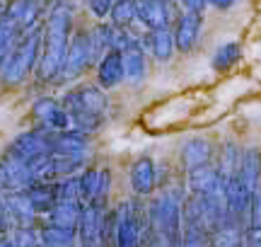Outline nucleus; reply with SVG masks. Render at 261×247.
Segmentation results:
<instances>
[{
  "label": "nucleus",
  "mask_w": 261,
  "mask_h": 247,
  "mask_svg": "<svg viewBox=\"0 0 261 247\" xmlns=\"http://www.w3.org/2000/svg\"><path fill=\"white\" fill-rule=\"evenodd\" d=\"M41 41H44V32L34 24V27L27 32L24 41L17 44V48L10 54L8 61H3V80H5V83L17 85V83H22V80L27 78L32 66L37 63V54H39Z\"/></svg>",
  "instance_id": "4"
},
{
  "label": "nucleus",
  "mask_w": 261,
  "mask_h": 247,
  "mask_svg": "<svg viewBox=\"0 0 261 247\" xmlns=\"http://www.w3.org/2000/svg\"><path fill=\"white\" fill-rule=\"evenodd\" d=\"M75 240V230L63 228V226H46L41 230V242L51 247H63V245H73Z\"/></svg>",
  "instance_id": "27"
},
{
  "label": "nucleus",
  "mask_w": 261,
  "mask_h": 247,
  "mask_svg": "<svg viewBox=\"0 0 261 247\" xmlns=\"http://www.w3.org/2000/svg\"><path fill=\"white\" fill-rule=\"evenodd\" d=\"M240 58H242V46H240L237 41L220 44L213 54V68H218V70H227V68H232Z\"/></svg>",
  "instance_id": "24"
},
{
  "label": "nucleus",
  "mask_w": 261,
  "mask_h": 247,
  "mask_svg": "<svg viewBox=\"0 0 261 247\" xmlns=\"http://www.w3.org/2000/svg\"><path fill=\"white\" fill-rule=\"evenodd\" d=\"M10 19H15L19 27L29 32V29L37 24V17H39V5L34 0H15V3H10L8 12H5Z\"/></svg>",
  "instance_id": "20"
},
{
  "label": "nucleus",
  "mask_w": 261,
  "mask_h": 247,
  "mask_svg": "<svg viewBox=\"0 0 261 247\" xmlns=\"http://www.w3.org/2000/svg\"><path fill=\"white\" fill-rule=\"evenodd\" d=\"M92 61H99V58H97V51H94L90 32H77V34L70 39V46H68V56H65L61 78H63V80L80 78L85 73V68L90 66Z\"/></svg>",
  "instance_id": "5"
},
{
  "label": "nucleus",
  "mask_w": 261,
  "mask_h": 247,
  "mask_svg": "<svg viewBox=\"0 0 261 247\" xmlns=\"http://www.w3.org/2000/svg\"><path fill=\"white\" fill-rule=\"evenodd\" d=\"M213 8H218V10H227V8H232L237 0H208Z\"/></svg>",
  "instance_id": "31"
},
{
  "label": "nucleus",
  "mask_w": 261,
  "mask_h": 247,
  "mask_svg": "<svg viewBox=\"0 0 261 247\" xmlns=\"http://www.w3.org/2000/svg\"><path fill=\"white\" fill-rule=\"evenodd\" d=\"M201 24H203V15L187 10L181 17L177 19V29H174V39H177V48L179 51H191L198 41L201 34Z\"/></svg>",
  "instance_id": "11"
},
{
  "label": "nucleus",
  "mask_w": 261,
  "mask_h": 247,
  "mask_svg": "<svg viewBox=\"0 0 261 247\" xmlns=\"http://www.w3.org/2000/svg\"><path fill=\"white\" fill-rule=\"evenodd\" d=\"M218 180H220V172L211 162H203V165L189 170V189H191V194H205V191H211L218 184Z\"/></svg>",
  "instance_id": "14"
},
{
  "label": "nucleus",
  "mask_w": 261,
  "mask_h": 247,
  "mask_svg": "<svg viewBox=\"0 0 261 247\" xmlns=\"http://www.w3.org/2000/svg\"><path fill=\"white\" fill-rule=\"evenodd\" d=\"M32 114L46 126V131H68L70 126H75L73 114L63 105H58V102L48 100V97H41V100L34 102Z\"/></svg>",
  "instance_id": "6"
},
{
  "label": "nucleus",
  "mask_w": 261,
  "mask_h": 247,
  "mask_svg": "<svg viewBox=\"0 0 261 247\" xmlns=\"http://www.w3.org/2000/svg\"><path fill=\"white\" fill-rule=\"evenodd\" d=\"M145 46L155 54L158 61H169V58H172V51L177 46V39H174V34H172L167 27L150 29V34L145 37Z\"/></svg>",
  "instance_id": "16"
},
{
  "label": "nucleus",
  "mask_w": 261,
  "mask_h": 247,
  "mask_svg": "<svg viewBox=\"0 0 261 247\" xmlns=\"http://www.w3.org/2000/svg\"><path fill=\"white\" fill-rule=\"evenodd\" d=\"M80 211H83V206L75 204V201H56V206L48 211V216H51V223H54V226H63V228L77 230Z\"/></svg>",
  "instance_id": "21"
},
{
  "label": "nucleus",
  "mask_w": 261,
  "mask_h": 247,
  "mask_svg": "<svg viewBox=\"0 0 261 247\" xmlns=\"http://www.w3.org/2000/svg\"><path fill=\"white\" fill-rule=\"evenodd\" d=\"M0 175H3V187L10 191H27L32 184H34V177H32V165L27 160H22L17 155H5L3 160V167H0Z\"/></svg>",
  "instance_id": "8"
},
{
  "label": "nucleus",
  "mask_w": 261,
  "mask_h": 247,
  "mask_svg": "<svg viewBox=\"0 0 261 247\" xmlns=\"http://www.w3.org/2000/svg\"><path fill=\"white\" fill-rule=\"evenodd\" d=\"M211 155H213V148H211V143L205 138H191L181 148V162H184L187 170L198 167L203 162H211Z\"/></svg>",
  "instance_id": "19"
},
{
  "label": "nucleus",
  "mask_w": 261,
  "mask_h": 247,
  "mask_svg": "<svg viewBox=\"0 0 261 247\" xmlns=\"http://www.w3.org/2000/svg\"><path fill=\"white\" fill-rule=\"evenodd\" d=\"M240 175H242L247 189L256 191L261 187V153L256 148H247L242 153V167H240Z\"/></svg>",
  "instance_id": "18"
},
{
  "label": "nucleus",
  "mask_w": 261,
  "mask_h": 247,
  "mask_svg": "<svg viewBox=\"0 0 261 247\" xmlns=\"http://www.w3.org/2000/svg\"><path fill=\"white\" fill-rule=\"evenodd\" d=\"M205 3H208V0H181V5L187 10H194V12H203Z\"/></svg>",
  "instance_id": "30"
},
{
  "label": "nucleus",
  "mask_w": 261,
  "mask_h": 247,
  "mask_svg": "<svg viewBox=\"0 0 261 247\" xmlns=\"http://www.w3.org/2000/svg\"><path fill=\"white\" fill-rule=\"evenodd\" d=\"M51 145L54 153H63V155H83L87 148V138L83 133H73V131H58L51 136Z\"/></svg>",
  "instance_id": "22"
},
{
  "label": "nucleus",
  "mask_w": 261,
  "mask_h": 247,
  "mask_svg": "<svg viewBox=\"0 0 261 247\" xmlns=\"http://www.w3.org/2000/svg\"><path fill=\"white\" fill-rule=\"evenodd\" d=\"M107 102H109L107 95L94 85L77 87L63 97V107L73 114L75 126L85 133L97 131L102 126V114L107 109Z\"/></svg>",
  "instance_id": "2"
},
{
  "label": "nucleus",
  "mask_w": 261,
  "mask_h": 247,
  "mask_svg": "<svg viewBox=\"0 0 261 247\" xmlns=\"http://www.w3.org/2000/svg\"><path fill=\"white\" fill-rule=\"evenodd\" d=\"M123 66H126V78L133 85H138L145 78V54H143V46L138 41H130L123 48Z\"/></svg>",
  "instance_id": "17"
},
{
  "label": "nucleus",
  "mask_w": 261,
  "mask_h": 247,
  "mask_svg": "<svg viewBox=\"0 0 261 247\" xmlns=\"http://www.w3.org/2000/svg\"><path fill=\"white\" fill-rule=\"evenodd\" d=\"M138 17L148 29H165L169 24V0H138Z\"/></svg>",
  "instance_id": "13"
},
{
  "label": "nucleus",
  "mask_w": 261,
  "mask_h": 247,
  "mask_svg": "<svg viewBox=\"0 0 261 247\" xmlns=\"http://www.w3.org/2000/svg\"><path fill=\"white\" fill-rule=\"evenodd\" d=\"M150 213V226H152V235L158 238V242H167V245H177L184 242L181 235V223H184V204L172 196L165 194L155 199L148 206Z\"/></svg>",
  "instance_id": "3"
},
{
  "label": "nucleus",
  "mask_w": 261,
  "mask_h": 247,
  "mask_svg": "<svg viewBox=\"0 0 261 247\" xmlns=\"http://www.w3.org/2000/svg\"><path fill=\"white\" fill-rule=\"evenodd\" d=\"M5 201H8L10 211L15 213V218H17L19 226H32V223H34V216H37L39 211H37L34 201H32V196H29L27 191L5 194Z\"/></svg>",
  "instance_id": "15"
},
{
  "label": "nucleus",
  "mask_w": 261,
  "mask_h": 247,
  "mask_svg": "<svg viewBox=\"0 0 261 247\" xmlns=\"http://www.w3.org/2000/svg\"><path fill=\"white\" fill-rule=\"evenodd\" d=\"M102 204L97 201H90V204H83V211H80V223H77V240L83 245H97L102 242Z\"/></svg>",
  "instance_id": "9"
},
{
  "label": "nucleus",
  "mask_w": 261,
  "mask_h": 247,
  "mask_svg": "<svg viewBox=\"0 0 261 247\" xmlns=\"http://www.w3.org/2000/svg\"><path fill=\"white\" fill-rule=\"evenodd\" d=\"M70 24H73V17H70V10L65 8V3L51 10L46 29H44V54L39 61L41 83H54L56 78H61L68 46H70Z\"/></svg>",
  "instance_id": "1"
},
{
  "label": "nucleus",
  "mask_w": 261,
  "mask_h": 247,
  "mask_svg": "<svg viewBox=\"0 0 261 247\" xmlns=\"http://www.w3.org/2000/svg\"><path fill=\"white\" fill-rule=\"evenodd\" d=\"M87 5L94 17H107V15H112L114 0H87Z\"/></svg>",
  "instance_id": "29"
},
{
  "label": "nucleus",
  "mask_w": 261,
  "mask_h": 247,
  "mask_svg": "<svg viewBox=\"0 0 261 247\" xmlns=\"http://www.w3.org/2000/svg\"><path fill=\"white\" fill-rule=\"evenodd\" d=\"M240 167H242V153H240V148H237L232 141H227L223 145V151H220L218 172H220V177L227 182L230 177H234V175L240 172Z\"/></svg>",
  "instance_id": "23"
},
{
  "label": "nucleus",
  "mask_w": 261,
  "mask_h": 247,
  "mask_svg": "<svg viewBox=\"0 0 261 247\" xmlns=\"http://www.w3.org/2000/svg\"><path fill=\"white\" fill-rule=\"evenodd\" d=\"M80 182V196H83V204H90V201H97L99 196V184H102V170H87L77 177Z\"/></svg>",
  "instance_id": "25"
},
{
  "label": "nucleus",
  "mask_w": 261,
  "mask_h": 247,
  "mask_svg": "<svg viewBox=\"0 0 261 247\" xmlns=\"http://www.w3.org/2000/svg\"><path fill=\"white\" fill-rule=\"evenodd\" d=\"M130 187L138 196H148L158 187V175H155V162L150 158H140L130 167Z\"/></svg>",
  "instance_id": "12"
},
{
  "label": "nucleus",
  "mask_w": 261,
  "mask_h": 247,
  "mask_svg": "<svg viewBox=\"0 0 261 247\" xmlns=\"http://www.w3.org/2000/svg\"><path fill=\"white\" fill-rule=\"evenodd\" d=\"M10 240H5V245H17V247H32L37 245V242H41V233H37V230L32 228V226H19L17 230H10Z\"/></svg>",
  "instance_id": "28"
},
{
  "label": "nucleus",
  "mask_w": 261,
  "mask_h": 247,
  "mask_svg": "<svg viewBox=\"0 0 261 247\" xmlns=\"http://www.w3.org/2000/svg\"><path fill=\"white\" fill-rule=\"evenodd\" d=\"M123 78H126L123 51H119V48H109V51L99 58V66H97V80H99V87H104V90L116 87Z\"/></svg>",
  "instance_id": "10"
},
{
  "label": "nucleus",
  "mask_w": 261,
  "mask_h": 247,
  "mask_svg": "<svg viewBox=\"0 0 261 247\" xmlns=\"http://www.w3.org/2000/svg\"><path fill=\"white\" fill-rule=\"evenodd\" d=\"M10 153L17 155L22 160H37L41 155H48L54 153V145H51V133H41V131H29V133H22L17 136L12 145H10Z\"/></svg>",
  "instance_id": "7"
},
{
  "label": "nucleus",
  "mask_w": 261,
  "mask_h": 247,
  "mask_svg": "<svg viewBox=\"0 0 261 247\" xmlns=\"http://www.w3.org/2000/svg\"><path fill=\"white\" fill-rule=\"evenodd\" d=\"M136 17H138V0H114L112 22L116 27H130Z\"/></svg>",
  "instance_id": "26"
}]
</instances>
